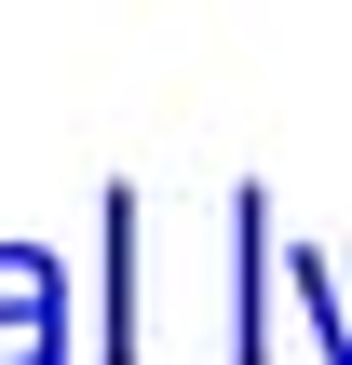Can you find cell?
Segmentation results:
<instances>
[{
	"instance_id": "1",
	"label": "cell",
	"mask_w": 352,
	"mask_h": 365,
	"mask_svg": "<svg viewBox=\"0 0 352 365\" xmlns=\"http://www.w3.org/2000/svg\"><path fill=\"white\" fill-rule=\"evenodd\" d=\"M0 365H68V284L0 244Z\"/></svg>"
}]
</instances>
